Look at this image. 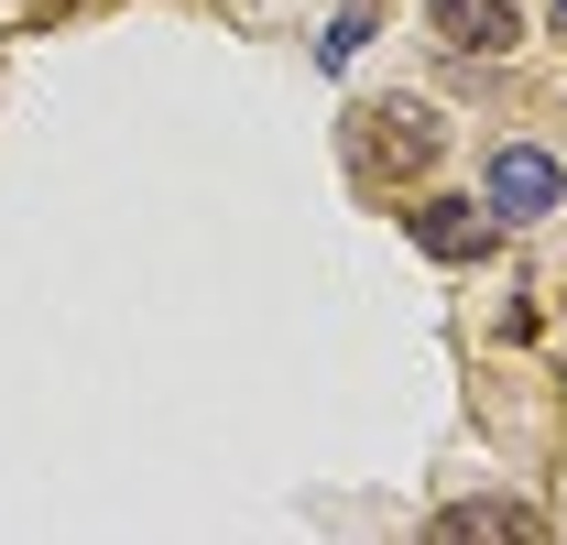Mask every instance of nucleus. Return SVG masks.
Returning a JSON list of instances; mask_svg holds the SVG:
<instances>
[{
    "label": "nucleus",
    "mask_w": 567,
    "mask_h": 545,
    "mask_svg": "<svg viewBox=\"0 0 567 545\" xmlns=\"http://www.w3.org/2000/svg\"><path fill=\"white\" fill-rule=\"evenodd\" d=\"M436 142H447V121L425 99H360L350 121H339V164H350L360 186H415L425 164H436Z\"/></svg>",
    "instance_id": "1"
},
{
    "label": "nucleus",
    "mask_w": 567,
    "mask_h": 545,
    "mask_svg": "<svg viewBox=\"0 0 567 545\" xmlns=\"http://www.w3.org/2000/svg\"><path fill=\"white\" fill-rule=\"evenodd\" d=\"M481 197L502 207V229H524V218H546V207L567 197V164L546 153V142H502L492 175H481Z\"/></svg>",
    "instance_id": "2"
},
{
    "label": "nucleus",
    "mask_w": 567,
    "mask_h": 545,
    "mask_svg": "<svg viewBox=\"0 0 567 545\" xmlns=\"http://www.w3.org/2000/svg\"><path fill=\"white\" fill-rule=\"evenodd\" d=\"M404 229H415L425 263H492V251H502V207L492 197H425Z\"/></svg>",
    "instance_id": "3"
},
{
    "label": "nucleus",
    "mask_w": 567,
    "mask_h": 545,
    "mask_svg": "<svg viewBox=\"0 0 567 545\" xmlns=\"http://www.w3.org/2000/svg\"><path fill=\"white\" fill-rule=\"evenodd\" d=\"M425 22H436V44H458V55H513L524 0H425Z\"/></svg>",
    "instance_id": "4"
},
{
    "label": "nucleus",
    "mask_w": 567,
    "mask_h": 545,
    "mask_svg": "<svg viewBox=\"0 0 567 545\" xmlns=\"http://www.w3.org/2000/svg\"><path fill=\"white\" fill-rule=\"evenodd\" d=\"M436 535H492V545H535V535H546V513H535V502H513V491H481V502H447V513H436Z\"/></svg>",
    "instance_id": "5"
},
{
    "label": "nucleus",
    "mask_w": 567,
    "mask_h": 545,
    "mask_svg": "<svg viewBox=\"0 0 567 545\" xmlns=\"http://www.w3.org/2000/svg\"><path fill=\"white\" fill-rule=\"evenodd\" d=\"M371 44V0H339V22L317 33V66H339V55H360Z\"/></svg>",
    "instance_id": "6"
},
{
    "label": "nucleus",
    "mask_w": 567,
    "mask_h": 545,
    "mask_svg": "<svg viewBox=\"0 0 567 545\" xmlns=\"http://www.w3.org/2000/svg\"><path fill=\"white\" fill-rule=\"evenodd\" d=\"M557 33H567V0H557Z\"/></svg>",
    "instance_id": "7"
}]
</instances>
